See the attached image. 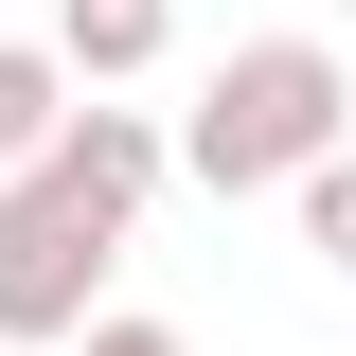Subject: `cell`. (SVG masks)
<instances>
[{
	"instance_id": "obj_9",
	"label": "cell",
	"mask_w": 356,
	"mask_h": 356,
	"mask_svg": "<svg viewBox=\"0 0 356 356\" xmlns=\"http://www.w3.org/2000/svg\"><path fill=\"white\" fill-rule=\"evenodd\" d=\"M339 18H356V0H339Z\"/></svg>"
},
{
	"instance_id": "obj_3",
	"label": "cell",
	"mask_w": 356,
	"mask_h": 356,
	"mask_svg": "<svg viewBox=\"0 0 356 356\" xmlns=\"http://www.w3.org/2000/svg\"><path fill=\"white\" fill-rule=\"evenodd\" d=\"M36 178L72 196V214H107V232H143V196L178 178V125H143L125 89H89L72 125H54V161H36Z\"/></svg>"
},
{
	"instance_id": "obj_1",
	"label": "cell",
	"mask_w": 356,
	"mask_h": 356,
	"mask_svg": "<svg viewBox=\"0 0 356 356\" xmlns=\"http://www.w3.org/2000/svg\"><path fill=\"white\" fill-rule=\"evenodd\" d=\"M339 143H356L339 36H232L196 72V107H178V178H214V196H303Z\"/></svg>"
},
{
	"instance_id": "obj_6",
	"label": "cell",
	"mask_w": 356,
	"mask_h": 356,
	"mask_svg": "<svg viewBox=\"0 0 356 356\" xmlns=\"http://www.w3.org/2000/svg\"><path fill=\"white\" fill-rule=\"evenodd\" d=\"M303 250H321V267H339V285H356V143H339V161L303 178Z\"/></svg>"
},
{
	"instance_id": "obj_2",
	"label": "cell",
	"mask_w": 356,
	"mask_h": 356,
	"mask_svg": "<svg viewBox=\"0 0 356 356\" xmlns=\"http://www.w3.org/2000/svg\"><path fill=\"white\" fill-rule=\"evenodd\" d=\"M107 250L125 232L72 214L54 178H0V339H89L107 321Z\"/></svg>"
},
{
	"instance_id": "obj_8",
	"label": "cell",
	"mask_w": 356,
	"mask_h": 356,
	"mask_svg": "<svg viewBox=\"0 0 356 356\" xmlns=\"http://www.w3.org/2000/svg\"><path fill=\"white\" fill-rule=\"evenodd\" d=\"M0 356H18V339H0Z\"/></svg>"
},
{
	"instance_id": "obj_7",
	"label": "cell",
	"mask_w": 356,
	"mask_h": 356,
	"mask_svg": "<svg viewBox=\"0 0 356 356\" xmlns=\"http://www.w3.org/2000/svg\"><path fill=\"white\" fill-rule=\"evenodd\" d=\"M72 356H196V339H178V321H89Z\"/></svg>"
},
{
	"instance_id": "obj_4",
	"label": "cell",
	"mask_w": 356,
	"mask_h": 356,
	"mask_svg": "<svg viewBox=\"0 0 356 356\" xmlns=\"http://www.w3.org/2000/svg\"><path fill=\"white\" fill-rule=\"evenodd\" d=\"M54 54H72V89H143L178 54V0H54Z\"/></svg>"
},
{
	"instance_id": "obj_5",
	"label": "cell",
	"mask_w": 356,
	"mask_h": 356,
	"mask_svg": "<svg viewBox=\"0 0 356 356\" xmlns=\"http://www.w3.org/2000/svg\"><path fill=\"white\" fill-rule=\"evenodd\" d=\"M72 107H89V89H72V54H54V36H0V178H36Z\"/></svg>"
}]
</instances>
